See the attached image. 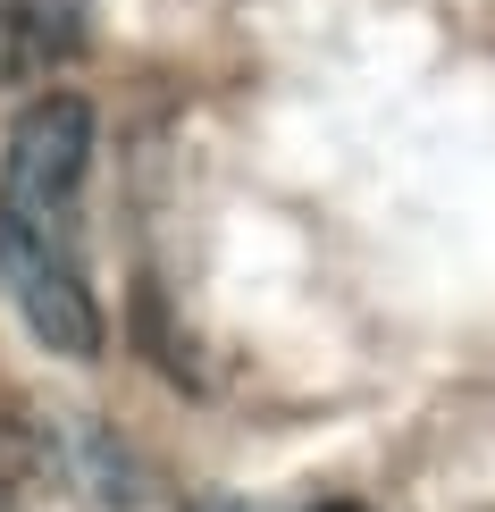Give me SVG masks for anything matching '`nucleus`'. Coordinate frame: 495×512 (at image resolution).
Wrapping results in <instances>:
<instances>
[{"mask_svg":"<svg viewBox=\"0 0 495 512\" xmlns=\"http://www.w3.org/2000/svg\"><path fill=\"white\" fill-rule=\"evenodd\" d=\"M101 0H0V26H9V68H42V59H68L84 51V34H93Z\"/></svg>","mask_w":495,"mask_h":512,"instance_id":"2","label":"nucleus"},{"mask_svg":"<svg viewBox=\"0 0 495 512\" xmlns=\"http://www.w3.org/2000/svg\"><path fill=\"white\" fill-rule=\"evenodd\" d=\"M311 512H361V504H311Z\"/></svg>","mask_w":495,"mask_h":512,"instance_id":"3","label":"nucleus"},{"mask_svg":"<svg viewBox=\"0 0 495 512\" xmlns=\"http://www.w3.org/2000/svg\"><path fill=\"white\" fill-rule=\"evenodd\" d=\"M0 68H9V26H0Z\"/></svg>","mask_w":495,"mask_h":512,"instance_id":"4","label":"nucleus"},{"mask_svg":"<svg viewBox=\"0 0 495 512\" xmlns=\"http://www.w3.org/2000/svg\"><path fill=\"white\" fill-rule=\"evenodd\" d=\"M202 512H235V504H202Z\"/></svg>","mask_w":495,"mask_h":512,"instance_id":"5","label":"nucleus"},{"mask_svg":"<svg viewBox=\"0 0 495 512\" xmlns=\"http://www.w3.org/2000/svg\"><path fill=\"white\" fill-rule=\"evenodd\" d=\"M84 177H93V101L42 93L0 143V294L26 336L59 361L101 353V294L84 252Z\"/></svg>","mask_w":495,"mask_h":512,"instance_id":"1","label":"nucleus"}]
</instances>
